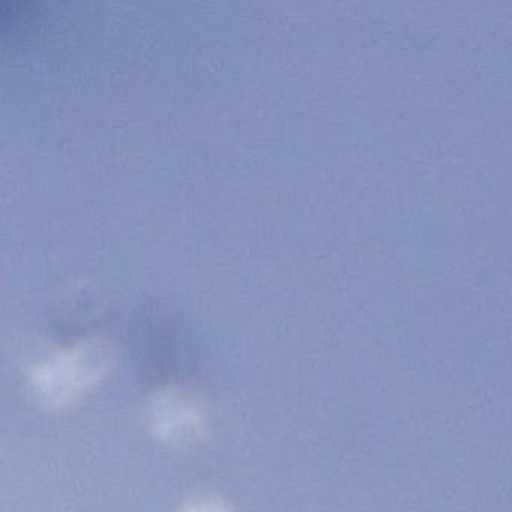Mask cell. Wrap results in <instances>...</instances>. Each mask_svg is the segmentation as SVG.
I'll list each match as a JSON object with an SVG mask.
<instances>
[{"label":"cell","mask_w":512,"mask_h":512,"mask_svg":"<svg viewBox=\"0 0 512 512\" xmlns=\"http://www.w3.org/2000/svg\"><path fill=\"white\" fill-rule=\"evenodd\" d=\"M113 362L107 344L82 341L40 362L29 376V386L44 406L65 409L94 391L109 376Z\"/></svg>","instance_id":"6da1fadb"},{"label":"cell","mask_w":512,"mask_h":512,"mask_svg":"<svg viewBox=\"0 0 512 512\" xmlns=\"http://www.w3.org/2000/svg\"><path fill=\"white\" fill-rule=\"evenodd\" d=\"M148 424L161 442L175 448H187L205 436V407L193 392L167 386L155 392L149 400Z\"/></svg>","instance_id":"7a4b0ae2"},{"label":"cell","mask_w":512,"mask_h":512,"mask_svg":"<svg viewBox=\"0 0 512 512\" xmlns=\"http://www.w3.org/2000/svg\"><path fill=\"white\" fill-rule=\"evenodd\" d=\"M179 512H235L229 503L215 494H200L182 506Z\"/></svg>","instance_id":"3957f363"}]
</instances>
